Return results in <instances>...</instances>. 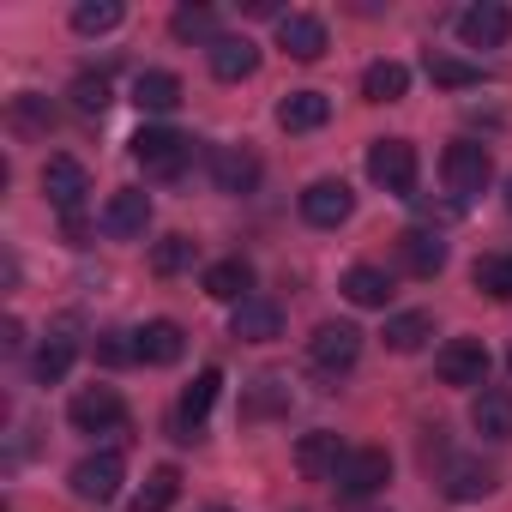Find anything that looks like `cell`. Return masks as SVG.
Instances as JSON below:
<instances>
[{
	"instance_id": "1",
	"label": "cell",
	"mask_w": 512,
	"mask_h": 512,
	"mask_svg": "<svg viewBox=\"0 0 512 512\" xmlns=\"http://www.w3.org/2000/svg\"><path fill=\"white\" fill-rule=\"evenodd\" d=\"M133 163H139L151 181H175V175L193 163V139H187V133H169V127H139V133H133Z\"/></svg>"
},
{
	"instance_id": "2",
	"label": "cell",
	"mask_w": 512,
	"mask_h": 512,
	"mask_svg": "<svg viewBox=\"0 0 512 512\" xmlns=\"http://www.w3.org/2000/svg\"><path fill=\"white\" fill-rule=\"evenodd\" d=\"M440 175H446L452 199H476V193L494 181V157H488V145H476V139H458V145H446V157H440Z\"/></svg>"
},
{
	"instance_id": "3",
	"label": "cell",
	"mask_w": 512,
	"mask_h": 512,
	"mask_svg": "<svg viewBox=\"0 0 512 512\" xmlns=\"http://www.w3.org/2000/svg\"><path fill=\"white\" fill-rule=\"evenodd\" d=\"M368 175H374V187L410 199L416 193V145L410 139H374L368 145Z\"/></svg>"
},
{
	"instance_id": "4",
	"label": "cell",
	"mask_w": 512,
	"mask_h": 512,
	"mask_svg": "<svg viewBox=\"0 0 512 512\" xmlns=\"http://www.w3.org/2000/svg\"><path fill=\"white\" fill-rule=\"evenodd\" d=\"M73 494L85 500V506H109L115 494H121V482H127V464H121V452H91V458H79L73 464Z\"/></svg>"
},
{
	"instance_id": "5",
	"label": "cell",
	"mask_w": 512,
	"mask_h": 512,
	"mask_svg": "<svg viewBox=\"0 0 512 512\" xmlns=\"http://www.w3.org/2000/svg\"><path fill=\"white\" fill-rule=\"evenodd\" d=\"M392 482V458L380 452V446H362V452H350L344 458V470H338V500H368V494H380Z\"/></svg>"
},
{
	"instance_id": "6",
	"label": "cell",
	"mask_w": 512,
	"mask_h": 512,
	"mask_svg": "<svg viewBox=\"0 0 512 512\" xmlns=\"http://www.w3.org/2000/svg\"><path fill=\"white\" fill-rule=\"evenodd\" d=\"M434 374H440V386H482V380H488V344H482V338H452V344H440Z\"/></svg>"
},
{
	"instance_id": "7",
	"label": "cell",
	"mask_w": 512,
	"mask_h": 512,
	"mask_svg": "<svg viewBox=\"0 0 512 512\" xmlns=\"http://www.w3.org/2000/svg\"><path fill=\"white\" fill-rule=\"evenodd\" d=\"M67 422H73L79 434H109V428L127 422V404H121L115 386H85V392L67 404Z\"/></svg>"
},
{
	"instance_id": "8",
	"label": "cell",
	"mask_w": 512,
	"mask_h": 512,
	"mask_svg": "<svg viewBox=\"0 0 512 512\" xmlns=\"http://www.w3.org/2000/svg\"><path fill=\"white\" fill-rule=\"evenodd\" d=\"M43 193H49L55 211L79 217V205H85V193H91V169H85L79 157H49V163H43Z\"/></svg>"
},
{
	"instance_id": "9",
	"label": "cell",
	"mask_w": 512,
	"mask_h": 512,
	"mask_svg": "<svg viewBox=\"0 0 512 512\" xmlns=\"http://www.w3.org/2000/svg\"><path fill=\"white\" fill-rule=\"evenodd\" d=\"M308 362L320 368V374H350L356 362H362V332L356 326H320L314 332V344H308Z\"/></svg>"
},
{
	"instance_id": "10",
	"label": "cell",
	"mask_w": 512,
	"mask_h": 512,
	"mask_svg": "<svg viewBox=\"0 0 512 512\" xmlns=\"http://www.w3.org/2000/svg\"><path fill=\"white\" fill-rule=\"evenodd\" d=\"M217 392H223V374L217 368H199L193 374V386L181 392V404H175V440H199V428H205V416H211V404H217Z\"/></svg>"
},
{
	"instance_id": "11",
	"label": "cell",
	"mask_w": 512,
	"mask_h": 512,
	"mask_svg": "<svg viewBox=\"0 0 512 512\" xmlns=\"http://www.w3.org/2000/svg\"><path fill=\"white\" fill-rule=\"evenodd\" d=\"M344 458H350V446H344L332 428H314V434L296 440V470H302L308 482H338Z\"/></svg>"
},
{
	"instance_id": "12",
	"label": "cell",
	"mask_w": 512,
	"mask_h": 512,
	"mask_svg": "<svg viewBox=\"0 0 512 512\" xmlns=\"http://www.w3.org/2000/svg\"><path fill=\"white\" fill-rule=\"evenodd\" d=\"M458 37H464V49H500L512 37V13L500 0H476V7L458 13Z\"/></svg>"
},
{
	"instance_id": "13",
	"label": "cell",
	"mask_w": 512,
	"mask_h": 512,
	"mask_svg": "<svg viewBox=\"0 0 512 512\" xmlns=\"http://www.w3.org/2000/svg\"><path fill=\"white\" fill-rule=\"evenodd\" d=\"M229 338H241V344H272V338H284V308L266 302V296H247L229 314Z\"/></svg>"
},
{
	"instance_id": "14",
	"label": "cell",
	"mask_w": 512,
	"mask_h": 512,
	"mask_svg": "<svg viewBox=\"0 0 512 512\" xmlns=\"http://www.w3.org/2000/svg\"><path fill=\"white\" fill-rule=\"evenodd\" d=\"M350 211H356V193H350L344 181H314V187L302 193V217H308L314 229H338V223H350Z\"/></svg>"
},
{
	"instance_id": "15",
	"label": "cell",
	"mask_w": 512,
	"mask_h": 512,
	"mask_svg": "<svg viewBox=\"0 0 512 512\" xmlns=\"http://www.w3.org/2000/svg\"><path fill=\"white\" fill-rule=\"evenodd\" d=\"M103 235H115V241H133V235H145V223H151V199L139 193V187H121V193H109V205H103Z\"/></svg>"
},
{
	"instance_id": "16",
	"label": "cell",
	"mask_w": 512,
	"mask_h": 512,
	"mask_svg": "<svg viewBox=\"0 0 512 512\" xmlns=\"http://www.w3.org/2000/svg\"><path fill=\"white\" fill-rule=\"evenodd\" d=\"M211 181H217V193H253L260 187V157L247 145H217L211 151Z\"/></svg>"
},
{
	"instance_id": "17",
	"label": "cell",
	"mask_w": 512,
	"mask_h": 512,
	"mask_svg": "<svg viewBox=\"0 0 512 512\" xmlns=\"http://www.w3.org/2000/svg\"><path fill=\"white\" fill-rule=\"evenodd\" d=\"M205 61H211V79H223V85H241V79L260 73V49H253V37H217L205 49Z\"/></svg>"
},
{
	"instance_id": "18",
	"label": "cell",
	"mask_w": 512,
	"mask_h": 512,
	"mask_svg": "<svg viewBox=\"0 0 512 512\" xmlns=\"http://www.w3.org/2000/svg\"><path fill=\"white\" fill-rule=\"evenodd\" d=\"M278 49H284L290 61H320V55H326V19H314V13H284V19H278Z\"/></svg>"
},
{
	"instance_id": "19",
	"label": "cell",
	"mask_w": 512,
	"mask_h": 512,
	"mask_svg": "<svg viewBox=\"0 0 512 512\" xmlns=\"http://www.w3.org/2000/svg\"><path fill=\"white\" fill-rule=\"evenodd\" d=\"M398 266H404L410 278L446 272V241H440L434 229H404V235H398Z\"/></svg>"
},
{
	"instance_id": "20",
	"label": "cell",
	"mask_w": 512,
	"mask_h": 512,
	"mask_svg": "<svg viewBox=\"0 0 512 512\" xmlns=\"http://www.w3.org/2000/svg\"><path fill=\"white\" fill-rule=\"evenodd\" d=\"M440 488H446V500H482V494H494V470L482 458H446Z\"/></svg>"
},
{
	"instance_id": "21",
	"label": "cell",
	"mask_w": 512,
	"mask_h": 512,
	"mask_svg": "<svg viewBox=\"0 0 512 512\" xmlns=\"http://www.w3.org/2000/svg\"><path fill=\"white\" fill-rule=\"evenodd\" d=\"M470 428H476L482 440H512V392L482 386V392L470 398Z\"/></svg>"
},
{
	"instance_id": "22",
	"label": "cell",
	"mask_w": 512,
	"mask_h": 512,
	"mask_svg": "<svg viewBox=\"0 0 512 512\" xmlns=\"http://www.w3.org/2000/svg\"><path fill=\"white\" fill-rule=\"evenodd\" d=\"M332 121V97L326 91H290L284 103H278V127L284 133H314V127H326Z\"/></svg>"
},
{
	"instance_id": "23",
	"label": "cell",
	"mask_w": 512,
	"mask_h": 512,
	"mask_svg": "<svg viewBox=\"0 0 512 512\" xmlns=\"http://www.w3.org/2000/svg\"><path fill=\"white\" fill-rule=\"evenodd\" d=\"M181 79L175 73H163V67H151V73H139L133 79V103L145 109V115H169V109H181Z\"/></svg>"
},
{
	"instance_id": "24",
	"label": "cell",
	"mask_w": 512,
	"mask_h": 512,
	"mask_svg": "<svg viewBox=\"0 0 512 512\" xmlns=\"http://www.w3.org/2000/svg\"><path fill=\"white\" fill-rule=\"evenodd\" d=\"M7 121H13L19 139H49V133H55V103L37 97V91H19V97L7 103Z\"/></svg>"
},
{
	"instance_id": "25",
	"label": "cell",
	"mask_w": 512,
	"mask_h": 512,
	"mask_svg": "<svg viewBox=\"0 0 512 512\" xmlns=\"http://www.w3.org/2000/svg\"><path fill=\"white\" fill-rule=\"evenodd\" d=\"M139 362H151V368H169V362H181V350H187V332L175 326V320H151L139 338Z\"/></svg>"
},
{
	"instance_id": "26",
	"label": "cell",
	"mask_w": 512,
	"mask_h": 512,
	"mask_svg": "<svg viewBox=\"0 0 512 512\" xmlns=\"http://www.w3.org/2000/svg\"><path fill=\"white\" fill-rule=\"evenodd\" d=\"M205 296H211V302H235V308H241V302L253 296V266H247V260H217V266L205 272Z\"/></svg>"
},
{
	"instance_id": "27",
	"label": "cell",
	"mask_w": 512,
	"mask_h": 512,
	"mask_svg": "<svg viewBox=\"0 0 512 512\" xmlns=\"http://www.w3.org/2000/svg\"><path fill=\"white\" fill-rule=\"evenodd\" d=\"M344 296H350L356 308H386V302H392V272H380V266H350V272H344Z\"/></svg>"
},
{
	"instance_id": "28",
	"label": "cell",
	"mask_w": 512,
	"mask_h": 512,
	"mask_svg": "<svg viewBox=\"0 0 512 512\" xmlns=\"http://www.w3.org/2000/svg\"><path fill=\"white\" fill-rule=\"evenodd\" d=\"M428 338H434V314L428 308H410V314H392L386 320V350H398V356L422 350Z\"/></svg>"
},
{
	"instance_id": "29",
	"label": "cell",
	"mask_w": 512,
	"mask_h": 512,
	"mask_svg": "<svg viewBox=\"0 0 512 512\" xmlns=\"http://www.w3.org/2000/svg\"><path fill=\"white\" fill-rule=\"evenodd\" d=\"M410 91V67L404 61H374L368 73H362V97L368 103H398Z\"/></svg>"
},
{
	"instance_id": "30",
	"label": "cell",
	"mask_w": 512,
	"mask_h": 512,
	"mask_svg": "<svg viewBox=\"0 0 512 512\" xmlns=\"http://www.w3.org/2000/svg\"><path fill=\"white\" fill-rule=\"evenodd\" d=\"M175 494H181V470H175V464H163V470H151V476H145V488L127 500V512H169V506H175Z\"/></svg>"
},
{
	"instance_id": "31",
	"label": "cell",
	"mask_w": 512,
	"mask_h": 512,
	"mask_svg": "<svg viewBox=\"0 0 512 512\" xmlns=\"http://www.w3.org/2000/svg\"><path fill=\"white\" fill-rule=\"evenodd\" d=\"M169 37L175 43H217V13L211 7H175V19H169Z\"/></svg>"
},
{
	"instance_id": "32",
	"label": "cell",
	"mask_w": 512,
	"mask_h": 512,
	"mask_svg": "<svg viewBox=\"0 0 512 512\" xmlns=\"http://www.w3.org/2000/svg\"><path fill=\"white\" fill-rule=\"evenodd\" d=\"M428 79H434L440 91H470V85H482V67H470V61H458V55L428 49Z\"/></svg>"
},
{
	"instance_id": "33",
	"label": "cell",
	"mask_w": 512,
	"mask_h": 512,
	"mask_svg": "<svg viewBox=\"0 0 512 512\" xmlns=\"http://www.w3.org/2000/svg\"><path fill=\"white\" fill-rule=\"evenodd\" d=\"M67 368H73V338H67V332H49V344L31 356V374H37V386H55Z\"/></svg>"
},
{
	"instance_id": "34",
	"label": "cell",
	"mask_w": 512,
	"mask_h": 512,
	"mask_svg": "<svg viewBox=\"0 0 512 512\" xmlns=\"http://www.w3.org/2000/svg\"><path fill=\"white\" fill-rule=\"evenodd\" d=\"M476 290H488L494 302H512V253H482V260L470 266Z\"/></svg>"
},
{
	"instance_id": "35",
	"label": "cell",
	"mask_w": 512,
	"mask_h": 512,
	"mask_svg": "<svg viewBox=\"0 0 512 512\" xmlns=\"http://www.w3.org/2000/svg\"><path fill=\"white\" fill-rule=\"evenodd\" d=\"M121 25V0H79L73 7V31L79 37H109Z\"/></svg>"
},
{
	"instance_id": "36",
	"label": "cell",
	"mask_w": 512,
	"mask_h": 512,
	"mask_svg": "<svg viewBox=\"0 0 512 512\" xmlns=\"http://www.w3.org/2000/svg\"><path fill=\"white\" fill-rule=\"evenodd\" d=\"M193 266V241L187 235H163L157 247H151V272L157 278H175V272H187Z\"/></svg>"
},
{
	"instance_id": "37",
	"label": "cell",
	"mask_w": 512,
	"mask_h": 512,
	"mask_svg": "<svg viewBox=\"0 0 512 512\" xmlns=\"http://www.w3.org/2000/svg\"><path fill=\"white\" fill-rule=\"evenodd\" d=\"M278 410H290V386L284 380H253V398L241 404V416L260 422V416H278Z\"/></svg>"
},
{
	"instance_id": "38",
	"label": "cell",
	"mask_w": 512,
	"mask_h": 512,
	"mask_svg": "<svg viewBox=\"0 0 512 512\" xmlns=\"http://www.w3.org/2000/svg\"><path fill=\"white\" fill-rule=\"evenodd\" d=\"M73 109L79 115H103L109 109V79L103 73H79L73 79Z\"/></svg>"
},
{
	"instance_id": "39",
	"label": "cell",
	"mask_w": 512,
	"mask_h": 512,
	"mask_svg": "<svg viewBox=\"0 0 512 512\" xmlns=\"http://www.w3.org/2000/svg\"><path fill=\"white\" fill-rule=\"evenodd\" d=\"M97 362H109V368L139 362V344H127V332H103V338H97Z\"/></svg>"
},
{
	"instance_id": "40",
	"label": "cell",
	"mask_w": 512,
	"mask_h": 512,
	"mask_svg": "<svg viewBox=\"0 0 512 512\" xmlns=\"http://www.w3.org/2000/svg\"><path fill=\"white\" fill-rule=\"evenodd\" d=\"M0 350H7V356H19V350H25V326H19V320L0 326Z\"/></svg>"
},
{
	"instance_id": "41",
	"label": "cell",
	"mask_w": 512,
	"mask_h": 512,
	"mask_svg": "<svg viewBox=\"0 0 512 512\" xmlns=\"http://www.w3.org/2000/svg\"><path fill=\"white\" fill-rule=\"evenodd\" d=\"M67 241L85 247V241H91V223H85V217H67Z\"/></svg>"
},
{
	"instance_id": "42",
	"label": "cell",
	"mask_w": 512,
	"mask_h": 512,
	"mask_svg": "<svg viewBox=\"0 0 512 512\" xmlns=\"http://www.w3.org/2000/svg\"><path fill=\"white\" fill-rule=\"evenodd\" d=\"M506 211H512V175H506Z\"/></svg>"
},
{
	"instance_id": "43",
	"label": "cell",
	"mask_w": 512,
	"mask_h": 512,
	"mask_svg": "<svg viewBox=\"0 0 512 512\" xmlns=\"http://www.w3.org/2000/svg\"><path fill=\"white\" fill-rule=\"evenodd\" d=\"M205 512H229V506H205Z\"/></svg>"
},
{
	"instance_id": "44",
	"label": "cell",
	"mask_w": 512,
	"mask_h": 512,
	"mask_svg": "<svg viewBox=\"0 0 512 512\" xmlns=\"http://www.w3.org/2000/svg\"><path fill=\"white\" fill-rule=\"evenodd\" d=\"M506 368H512V356H506Z\"/></svg>"
}]
</instances>
